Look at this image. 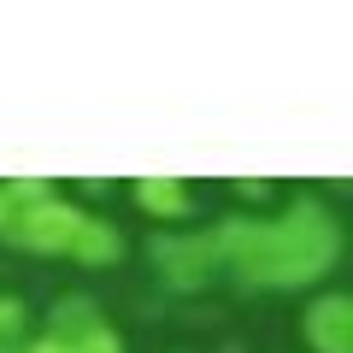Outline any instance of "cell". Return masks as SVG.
I'll list each match as a JSON object with an SVG mask.
<instances>
[{
	"label": "cell",
	"mask_w": 353,
	"mask_h": 353,
	"mask_svg": "<svg viewBox=\"0 0 353 353\" xmlns=\"http://www.w3.org/2000/svg\"><path fill=\"white\" fill-rule=\"evenodd\" d=\"M306 341L312 353H353V294H318L306 306Z\"/></svg>",
	"instance_id": "4"
},
{
	"label": "cell",
	"mask_w": 353,
	"mask_h": 353,
	"mask_svg": "<svg viewBox=\"0 0 353 353\" xmlns=\"http://www.w3.org/2000/svg\"><path fill=\"white\" fill-rule=\"evenodd\" d=\"M12 212H18V206H12V201H6V189H0V230L12 224Z\"/></svg>",
	"instance_id": "11"
},
{
	"label": "cell",
	"mask_w": 353,
	"mask_h": 353,
	"mask_svg": "<svg viewBox=\"0 0 353 353\" xmlns=\"http://www.w3.org/2000/svg\"><path fill=\"white\" fill-rule=\"evenodd\" d=\"M218 259L236 265L248 289H301L318 283L341 253V224L318 194H294L277 218H218L212 230Z\"/></svg>",
	"instance_id": "1"
},
{
	"label": "cell",
	"mask_w": 353,
	"mask_h": 353,
	"mask_svg": "<svg viewBox=\"0 0 353 353\" xmlns=\"http://www.w3.org/2000/svg\"><path fill=\"white\" fill-rule=\"evenodd\" d=\"M24 301H18V294H0V347H6V341L12 336H24Z\"/></svg>",
	"instance_id": "9"
},
{
	"label": "cell",
	"mask_w": 353,
	"mask_h": 353,
	"mask_svg": "<svg viewBox=\"0 0 353 353\" xmlns=\"http://www.w3.org/2000/svg\"><path fill=\"white\" fill-rule=\"evenodd\" d=\"M83 206H71V201H59V194H48V201H36V206H18L12 212V224H6V236L18 241V248H36V253H71V241H77V230H83Z\"/></svg>",
	"instance_id": "2"
},
{
	"label": "cell",
	"mask_w": 353,
	"mask_h": 353,
	"mask_svg": "<svg viewBox=\"0 0 353 353\" xmlns=\"http://www.w3.org/2000/svg\"><path fill=\"white\" fill-rule=\"evenodd\" d=\"M153 265L171 289H201L224 259L212 248V230H194V236H153Z\"/></svg>",
	"instance_id": "3"
},
{
	"label": "cell",
	"mask_w": 353,
	"mask_h": 353,
	"mask_svg": "<svg viewBox=\"0 0 353 353\" xmlns=\"http://www.w3.org/2000/svg\"><path fill=\"white\" fill-rule=\"evenodd\" d=\"M94 324H106V318H101V306H94V301H83V294H65V301H53L48 336L71 341V336H83V330H94Z\"/></svg>",
	"instance_id": "7"
},
{
	"label": "cell",
	"mask_w": 353,
	"mask_h": 353,
	"mask_svg": "<svg viewBox=\"0 0 353 353\" xmlns=\"http://www.w3.org/2000/svg\"><path fill=\"white\" fill-rule=\"evenodd\" d=\"M24 353H65V341H59V336H36Z\"/></svg>",
	"instance_id": "10"
},
{
	"label": "cell",
	"mask_w": 353,
	"mask_h": 353,
	"mask_svg": "<svg viewBox=\"0 0 353 353\" xmlns=\"http://www.w3.org/2000/svg\"><path fill=\"white\" fill-rule=\"evenodd\" d=\"M118 253H124V236H118V224H106V218L88 212V218H83V230H77V241H71V259H83V265H112Z\"/></svg>",
	"instance_id": "5"
},
{
	"label": "cell",
	"mask_w": 353,
	"mask_h": 353,
	"mask_svg": "<svg viewBox=\"0 0 353 353\" xmlns=\"http://www.w3.org/2000/svg\"><path fill=\"white\" fill-rule=\"evenodd\" d=\"M65 353H124V341H118L112 324H94V330H83V336L65 341Z\"/></svg>",
	"instance_id": "8"
},
{
	"label": "cell",
	"mask_w": 353,
	"mask_h": 353,
	"mask_svg": "<svg viewBox=\"0 0 353 353\" xmlns=\"http://www.w3.org/2000/svg\"><path fill=\"white\" fill-rule=\"evenodd\" d=\"M136 201L148 206L153 218H183L194 206V194H189L183 176H141V183H136Z\"/></svg>",
	"instance_id": "6"
},
{
	"label": "cell",
	"mask_w": 353,
	"mask_h": 353,
	"mask_svg": "<svg viewBox=\"0 0 353 353\" xmlns=\"http://www.w3.org/2000/svg\"><path fill=\"white\" fill-rule=\"evenodd\" d=\"M0 353H6V347H0Z\"/></svg>",
	"instance_id": "12"
}]
</instances>
